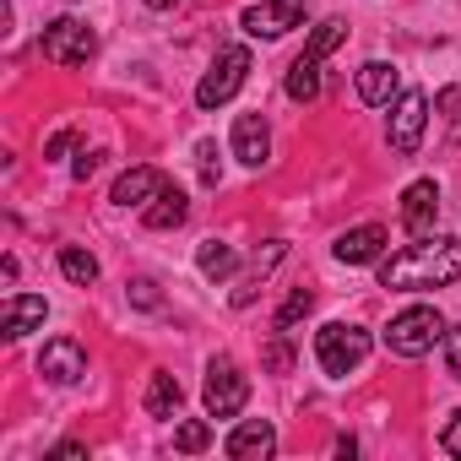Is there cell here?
I'll return each instance as SVG.
<instances>
[{
	"instance_id": "52a82bcc",
	"label": "cell",
	"mask_w": 461,
	"mask_h": 461,
	"mask_svg": "<svg viewBox=\"0 0 461 461\" xmlns=\"http://www.w3.org/2000/svg\"><path fill=\"white\" fill-rule=\"evenodd\" d=\"M423 125H429V98L423 93H402L396 98V109H391V147L402 152V158H412L418 152V141H423Z\"/></svg>"
},
{
	"instance_id": "484cf974",
	"label": "cell",
	"mask_w": 461,
	"mask_h": 461,
	"mask_svg": "<svg viewBox=\"0 0 461 461\" xmlns=\"http://www.w3.org/2000/svg\"><path fill=\"white\" fill-rule=\"evenodd\" d=\"M261 364H267L272 375H288V369H294V348L277 337V342H267V348H261Z\"/></svg>"
},
{
	"instance_id": "6da1fadb",
	"label": "cell",
	"mask_w": 461,
	"mask_h": 461,
	"mask_svg": "<svg viewBox=\"0 0 461 461\" xmlns=\"http://www.w3.org/2000/svg\"><path fill=\"white\" fill-rule=\"evenodd\" d=\"M461 277V240H429L407 245L380 267V288L391 294H423V288H450Z\"/></svg>"
},
{
	"instance_id": "4dcf8cb0",
	"label": "cell",
	"mask_w": 461,
	"mask_h": 461,
	"mask_svg": "<svg viewBox=\"0 0 461 461\" xmlns=\"http://www.w3.org/2000/svg\"><path fill=\"white\" fill-rule=\"evenodd\" d=\"M71 141H77V131H55V136L44 141V158H60V152H66Z\"/></svg>"
},
{
	"instance_id": "1f68e13d",
	"label": "cell",
	"mask_w": 461,
	"mask_h": 461,
	"mask_svg": "<svg viewBox=\"0 0 461 461\" xmlns=\"http://www.w3.org/2000/svg\"><path fill=\"white\" fill-rule=\"evenodd\" d=\"M98 163H104V152H82L71 174H77V179H93V174H98Z\"/></svg>"
},
{
	"instance_id": "8992f818",
	"label": "cell",
	"mask_w": 461,
	"mask_h": 461,
	"mask_svg": "<svg viewBox=\"0 0 461 461\" xmlns=\"http://www.w3.org/2000/svg\"><path fill=\"white\" fill-rule=\"evenodd\" d=\"M245 396H250V380L240 375V364L212 358V369H206V412L212 418H240Z\"/></svg>"
},
{
	"instance_id": "30bf717a",
	"label": "cell",
	"mask_w": 461,
	"mask_h": 461,
	"mask_svg": "<svg viewBox=\"0 0 461 461\" xmlns=\"http://www.w3.org/2000/svg\"><path fill=\"white\" fill-rule=\"evenodd\" d=\"M434 217H439V190H434V179L407 185V195H402V228L423 240L429 228H434Z\"/></svg>"
},
{
	"instance_id": "ba28073f",
	"label": "cell",
	"mask_w": 461,
	"mask_h": 461,
	"mask_svg": "<svg viewBox=\"0 0 461 461\" xmlns=\"http://www.w3.org/2000/svg\"><path fill=\"white\" fill-rule=\"evenodd\" d=\"M39 375H50L55 385H77V380L87 375V353H82V342H77V337H55V342H44V353H39Z\"/></svg>"
},
{
	"instance_id": "3957f363",
	"label": "cell",
	"mask_w": 461,
	"mask_h": 461,
	"mask_svg": "<svg viewBox=\"0 0 461 461\" xmlns=\"http://www.w3.org/2000/svg\"><path fill=\"white\" fill-rule=\"evenodd\" d=\"M39 50H44V60H50V66H60V71H77V66H87V60H93L98 39H93V28H87V23H77V17H60V23H50V28H44Z\"/></svg>"
},
{
	"instance_id": "83f0119b",
	"label": "cell",
	"mask_w": 461,
	"mask_h": 461,
	"mask_svg": "<svg viewBox=\"0 0 461 461\" xmlns=\"http://www.w3.org/2000/svg\"><path fill=\"white\" fill-rule=\"evenodd\" d=\"M217 174H222V168H217V147H212V141H201V179H206V185H217Z\"/></svg>"
},
{
	"instance_id": "5b68a950",
	"label": "cell",
	"mask_w": 461,
	"mask_h": 461,
	"mask_svg": "<svg viewBox=\"0 0 461 461\" xmlns=\"http://www.w3.org/2000/svg\"><path fill=\"white\" fill-rule=\"evenodd\" d=\"M245 77H250V50H240V44L217 50L212 71H206V77H201V87H195V104H201V109L228 104V98H234V93L245 87Z\"/></svg>"
},
{
	"instance_id": "4316f807",
	"label": "cell",
	"mask_w": 461,
	"mask_h": 461,
	"mask_svg": "<svg viewBox=\"0 0 461 461\" xmlns=\"http://www.w3.org/2000/svg\"><path fill=\"white\" fill-rule=\"evenodd\" d=\"M131 299H136L141 310H158V283H147V277H136V283H131Z\"/></svg>"
},
{
	"instance_id": "d6986e66",
	"label": "cell",
	"mask_w": 461,
	"mask_h": 461,
	"mask_svg": "<svg viewBox=\"0 0 461 461\" xmlns=\"http://www.w3.org/2000/svg\"><path fill=\"white\" fill-rule=\"evenodd\" d=\"M179 402H185V385L174 380V375H152V385H147V418H174L179 412Z\"/></svg>"
},
{
	"instance_id": "277c9868",
	"label": "cell",
	"mask_w": 461,
	"mask_h": 461,
	"mask_svg": "<svg viewBox=\"0 0 461 461\" xmlns=\"http://www.w3.org/2000/svg\"><path fill=\"white\" fill-rule=\"evenodd\" d=\"M364 353H369V331H358V326L331 321V326H321V337H315V358H321V369H326L331 380H342L348 369H358Z\"/></svg>"
},
{
	"instance_id": "4fadbf2b",
	"label": "cell",
	"mask_w": 461,
	"mask_h": 461,
	"mask_svg": "<svg viewBox=\"0 0 461 461\" xmlns=\"http://www.w3.org/2000/svg\"><path fill=\"white\" fill-rule=\"evenodd\" d=\"M163 185H168L163 168H131V174L114 179V195H109V201H114V206H147Z\"/></svg>"
},
{
	"instance_id": "cb8c5ba5",
	"label": "cell",
	"mask_w": 461,
	"mask_h": 461,
	"mask_svg": "<svg viewBox=\"0 0 461 461\" xmlns=\"http://www.w3.org/2000/svg\"><path fill=\"white\" fill-rule=\"evenodd\" d=\"M342 39H348V23H321V28H315V39L304 44V55H315V60H326V55H331V50H337Z\"/></svg>"
},
{
	"instance_id": "f546056e",
	"label": "cell",
	"mask_w": 461,
	"mask_h": 461,
	"mask_svg": "<svg viewBox=\"0 0 461 461\" xmlns=\"http://www.w3.org/2000/svg\"><path fill=\"white\" fill-rule=\"evenodd\" d=\"M439 445H445L450 456H461V412H456V418L445 423V434H439Z\"/></svg>"
},
{
	"instance_id": "ac0fdd59",
	"label": "cell",
	"mask_w": 461,
	"mask_h": 461,
	"mask_svg": "<svg viewBox=\"0 0 461 461\" xmlns=\"http://www.w3.org/2000/svg\"><path fill=\"white\" fill-rule=\"evenodd\" d=\"M283 256H288V245H283V240H272L267 250H256V261H250V272H245V283L234 288V304H250V299H256V288L267 283V272H272V267H277Z\"/></svg>"
},
{
	"instance_id": "7c38bea8",
	"label": "cell",
	"mask_w": 461,
	"mask_h": 461,
	"mask_svg": "<svg viewBox=\"0 0 461 461\" xmlns=\"http://www.w3.org/2000/svg\"><path fill=\"white\" fill-rule=\"evenodd\" d=\"M44 315H50V304H44L39 294H12L6 310H0V331L17 342V337H28L33 326H44Z\"/></svg>"
},
{
	"instance_id": "7a4b0ae2",
	"label": "cell",
	"mask_w": 461,
	"mask_h": 461,
	"mask_svg": "<svg viewBox=\"0 0 461 461\" xmlns=\"http://www.w3.org/2000/svg\"><path fill=\"white\" fill-rule=\"evenodd\" d=\"M439 337H445V321H439L434 304H412V310H402V315L385 326V348H391L396 358H423Z\"/></svg>"
},
{
	"instance_id": "603a6c76",
	"label": "cell",
	"mask_w": 461,
	"mask_h": 461,
	"mask_svg": "<svg viewBox=\"0 0 461 461\" xmlns=\"http://www.w3.org/2000/svg\"><path fill=\"white\" fill-rule=\"evenodd\" d=\"M310 310H315V294H310V288H294V294H288V304L277 310V331H294Z\"/></svg>"
},
{
	"instance_id": "8fae6325",
	"label": "cell",
	"mask_w": 461,
	"mask_h": 461,
	"mask_svg": "<svg viewBox=\"0 0 461 461\" xmlns=\"http://www.w3.org/2000/svg\"><path fill=\"white\" fill-rule=\"evenodd\" d=\"M234 158L250 163V168H261V163L272 158V131H267L261 114H240V120H234Z\"/></svg>"
},
{
	"instance_id": "e0dca14e",
	"label": "cell",
	"mask_w": 461,
	"mask_h": 461,
	"mask_svg": "<svg viewBox=\"0 0 461 461\" xmlns=\"http://www.w3.org/2000/svg\"><path fill=\"white\" fill-rule=\"evenodd\" d=\"M185 212H190V201H185V190H174V185H163V190L152 195V206L141 212V222H147V228H179V222H185Z\"/></svg>"
},
{
	"instance_id": "d4e9b609",
	"label": "cell",
	"mask_w": 461,
	"mask_h": 461,
	"mask_svg": "<svg viewBox=\"0 0 461 461\" xmlns=\"http://www.w3.org/2000/svg\"><path fill=\"white\" fill-rule=\"evenodd\" d=\"M174 445H179L185 456H195V450H206V445H212V429L190 418V423H179V429H174Z\"/></svg>"
},
{
	"instance_id": "44dd1931",
	"label": "cell",
	"mask_w": 461,
	"mask_h": 461,
	"mask_svg": "<svg viewBox=\"0 0 461 461\" xmlns=\"http://www.w3.org/2000/svg\"><path fill=\"white\" fill-rule=\"evenodd\" d=\"M234 245H217V240H206L201 250H195V267H201V277H212V283H222L228 272H234Z\"/></svg>"
},
{
	"instance_id": "f1b7e54d",
	"label": "cell",
	"mask_w": 461,
	"mask_h": 461,
	"mask_svg": "<svg viewBox=\"0 0 461 461\" xmlns=\"http://www.w3.org/2000/svg\"><path fill=\"white\" fill-rule=\"evenodd\" d=\"M445 353H450V380H461V326L445 331Z\"/></svg>"
},
{
	"instance_id": "ffe728a7",
	"label": "cell",
	"mask_w": 461,
	"mask_h": 461,
	"mask_svg": "<svg viewBox=\"0 0 461 461\" xmlns=\"http://www.w3.org/2000/svg\"><path fill=\"white\" fill-rule=\"evenodd\" d=\"M288 98L294 104H315L321 98V60L315 55H299L294 71H288Z\"/></svg>"
},
{
	"instance_id": "9c48e42d",
	"label": "cell",
	"mask_w": 461,
	"mask_h": 461,
	"mask_svg": "<svg viewBox=\"0 0 461 461\" xmlns=\"http://www.w3.org/2000/svg\"><path fill=\"white\" fill-rule=\"evenodd\" d=\"M240 23L250 39H283L288 28H304V6H294V0H283V6H250Z\"/></svg>"
},
{
	"instance_id": "2e32d148",
	"label": "cell",
	"mask_w": 461,
	"mask_h": 461,
	"mask_svg": "<svg viewBox=\"0 0 461 461\" xmlns=\"http://www.w3.org/2000/svg\"><path fill=\"white\" fill-rule=\"evenodd\" d=\"M358 98L364 104H391L396 98V66H385V60L358 66Z\"/></svg>"
},
{
	"instance_id": "d6a6232c",
	"label": "cell",
	"mask_w": 461,
	"mask_h": 461,
	"mask_svg": "<svg viewBox=\"0 0 461 461\" xmlns=\"http://www.w3.org/2000/svg\"><path fill=\"white\" fill-rule=\"evenodd\" d=\"M147 6H152V12H168V6H179V0H147Z\"/></svg>"
},
{
	"instance_id": "9a60e30c",
	"label": "cell",
	"mask_w": 461,
	"mask_h": 461,
	"mask_svg": "<svg viewBox=\"0 0 461 461\" xmlns=\"http://www.w3.org/2000/svg\"><path fill=\"white\" fill-rule=\"evenodd\" d=\"M380 250H385V228H380V222L348 228V234L337 240V261H348V267H364V261H375Z\"/></svg>"
},
{
	"instance_id": "7402d4cb",
	"label": "cell",
	"mask_w": 461,
	"mask_h": 461,
	"mask_svg": "<svg viewBox=\"0 0 461 461\" xmlns=\"http://www.w3.org/2000/svg\"><path fill=\"white\" fill-rule=\"evenodd\" d=\"M60 272H66L77 288H93V283H98V261H93L87 250H77V245H66V250H60Z\"/></svg>"
},
{
	"instance_id": "5bb4252c",
	"label": "cell",
	"mask_w": 461,
	"mask_h": 461,
	"mask_svg": "<svg viewBox=\"0 0 461 461\" xmlns=\"http://www.w3.org/2000/svg\"><path fill=\"white\" fill-rule=\"evenodd\" d=\"M234 461H245V456H272L277 450V429L267 423V418H250V423H240L234 434H228V445H222Z\"/></svg>"
}]
</instances>
